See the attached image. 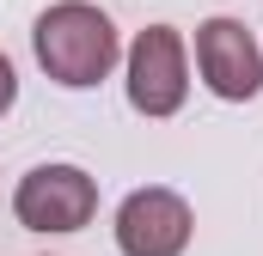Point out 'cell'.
<instances>
[{
	"mask_svg": "<svg viewBox=\"0 0 263 256\" xmlns=\"http://www.w3.org/2000/svg\"><path fill=\"white\" fill-rule=\"evenodd\" d=\"M31 43H37L43 73H49L55 86H67V92L98 86V79L117 67V55H123L117 25H110L98 6H86V0H62V6H49V12L37 18Z\"/></svg>",
	"mask_w": 263,
	"mask_h": 256,
	"instance_id": "1",
	"label": "cell"
},
{
	"mask_svg": "<svg viewBox=\"0 0 263 256\" xmlns=\"http://www.w3.org/2000/svg\"><path fill=\"white\" fill-rule=\"evenodd\" d=\"M12 214L25 232H80L98 214V183L80 165H37L31 177H18Z\"/></svg>",
	"mask_w": 263,
	"mask_h": 256,
	"instance_id": "2",
	"label": "cell"
},
{
	"mask_svg": "<svg viewBox=\"0 0 263 256\" xmlns=\"http://www.w3.org/2000/svg\"><path fill=\"white\" fill-rule=\"evenodd\" d=\"M190 92V61H184V37L172 25H147L129 43V104L141 116H178Z\"/></svg>",
	"mask_w": 263,
	"mask_h": 256,
	"instance_id": "3",
	"label": "cell"
},
{
	"mask_svg": "<svg viewBox=\"0 0 263 256\" xmlns=\"http://www.w3.org/2000/svg\"><path fill=\"white\" fill-rule=\"evenodd\" d=\"M190 232H196V220H190V201L178 189L147 183L117 207V250L123 256H184Z\"/></svg>",
	"mask_w": 263,
	"mask_h": 256,
	"instance_id": "4",
	"label": "cell"
},
{
	"mask_svg": "<svg viewBox=\"0 0 263 256\" xmlns=\"http://www.w3.org/2000/svg\"><path fill=\"white\" fill-rule=\"evenodd\" d=\"M196 67H202V86L227 104H245L263 92V49L239 18L196 25Z\"/></svg>",
	"mask_w": 263,
	"mask_h": 256,
	"instance_id": "5",
	"label": "cell"
},
{
	"mask_svg": "<svg viewBox=\"0 0 263 256\" xmlns=\"http://www.w3.org/2000/svg\"><path fill=\"white\" fill-rule=\"evenodd\" d=\"M12 98H18V73H12V61L0 55V116L12 110Z\"/></svg>",
	"mask_w": 263,
	"mask_h": 256,
	"instance_id": "6",
	"label": "cell"
}]
</instances>
